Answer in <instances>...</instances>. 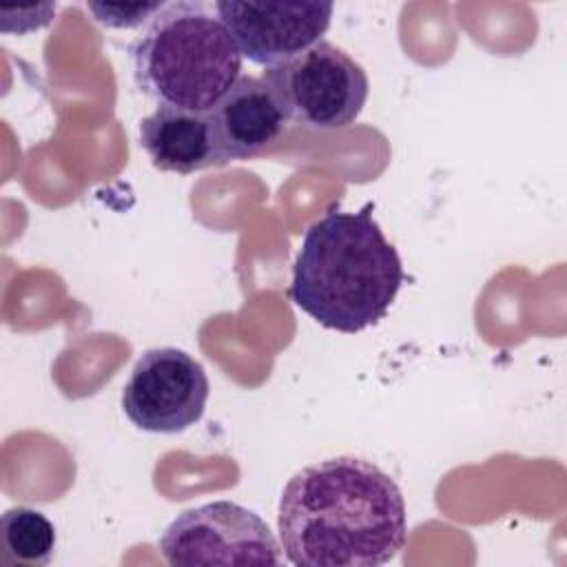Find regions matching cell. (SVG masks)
I'll list each match as a JSON object with an SVG mask.
<instances>
[{
  "label": "cell",
  "instance_id": "obj_2",
  "mask_svg": "<svg viewBox=\"0 0 567 567\" xmlns=\"http://www.w3.org/2000/svg\"><path fill=\"white\" fill-rule=\"evenodd\" d=\"M372 210L370 202L361 210L337 204L303 233L288 297L323 328L354 334L379 323L405 281Z\"/></svg>",
  "mask_w": 567,
  "mask_h": 567
},
{
  "label": "cell",
  "instance_id": "obj_9",
  "mask_svg": "<svg viewBox=\"0 0 567 567\" xmlns=\"http://www.w3.org/2000/svg\"><path fill=\"white\" fill-rule=\"evenodd\" d=\"M140 146L151 164L164 173L188 175L219 166L206 113L157 104L140 122Z\"/></svg>",
  "mask_w": 567,
  "mask_h": 567
},
{
  "label": "cell",
  "instance_id": "obj_7",
  "mask_svg": "<svg viewBox=\"0 0 567 567\" xmlns=\"http://www.w3.org/2000/svg\"><path fill=\"white\" fill-rule=\"evenodd\" d=\"M244 58L259 66H275L321 42L334 4L326 0L299 2H235L213 4Z\"/></svg>",
  "mask_w": 567,
  "mask_h": 567
},
{
  "label": "cell",
  "instance_id": "obj_5",
  "mask_svg": "<svg viewBox=\"0 0 567 567\" xmlns=\"http://www.w3.org/2000/svg\"><path fill=\"white\" fill-rule=\"evenodd\" d=\"M168 565H279L266 520L233 501H213L175 516L159 536Z\"/></svg>",
  "mask_w": 567,
  "mask_h": 567
},
{
  "label": "cell",
  "instance_id": "obj_4",
  "mask_svg": "<svg viewBox=\"0 0 567 567\" xmlns=\"http://www.w3.org/2000/svg\"><path fill=\"white\" fill-rule=\"evenodd\" d=\"M261 80L286 120L312 131H339L354 124L370 93L365 69L328 40L268 66Z\"/></svg>",
  "mask_w": 567,
  "mask_h": 567
},
{
  "label": "cell",
  "instance_id": "obj_11",
  "mask_svg": "<svg viewBox=\"0 0 567 567\" xmlns=\"http://www.w3.org/2000/svg\"><path fill=\"white\" fill-rule=\"evenodd\" d=\"M166 2H86V9L93 13V20L106 29H133L151 22Z\"/></svg>",
  "mask_w": 567,
  "mask_h": 567
},
{
  "label": "cell",
  "instance_id": "obj_1",
  "mask_svg": "<svg viewBox=\"0 0 567 567\" xmlns=\"http://www.w3.org/2000/svg\"><path fill=\"white\" fill-rule=\"evenodd\" d=\"M277 527L297 567H379L403 549L408 514L396 481L379 465L334 456L286 483Z\"/></svg>",
  "mask_w": 567,
  "mask_h": 567
},
{
  "label": "cell",
  "instance_id": "obj_3",
  "mask_svg": "<svg viewBox=\"0 0 567 567\" xmlns=\"http://www.w3.org/2000/svg\"><path fill=\"white\" fill-rule=\"evenodd\" d=\"M137 86L157 104L208 113L239 80L241 51L213 4L166 2L131 47Z\"/></svg>",
  "mask_w": 567,
  "mask_h": 567
},
{
  "label": "cell",
  "instance_id": "obj_10",
  "mask_svg": "<svg viewBox=\"0 0 567 567\" xmlns=\"http://www.w3.org/2000/svg\"><path fill=\"white\" fill-rule=\"evenodd\" d=\"M0 547L7 565L44 567L55 551V527L38 509L11 507L0 518Z\"/></svg>",
  "mask_w": 567,
  "mask_h": 567
},
{
  "label": "cell",
  "instance_id": "obj_6",
  "mask_svg": "<svg viewBox=\"0 0 567 567\" xmlns=\"http://www.w3.org/2000/svg\"><path fill=\"white\" fill-rule=\"evenodd\" d=\"M204 365L188 352L164 346L146 350L122 390L126 419L153 434H177L195 425L208 403Z\"/></svg>",
  "mask_w": 567,
  "mask_h": 567
},
{
  "label": "cell",
  "instance_id": "obj_8",
  "mask_svg": "<svg viewBox=\"0 0 567 567\" xmlns=\"http://www.w3.org/2000/svg\"><path fill=\"white\" fill-rule=\"evenodd\" d=\"M206 117L219 166L259 155L279 140L288 124L266 82L252 75H239Z\"/></svg>",
  "mask_w": 567,
  "mask_h": 567
}]
</instances>
